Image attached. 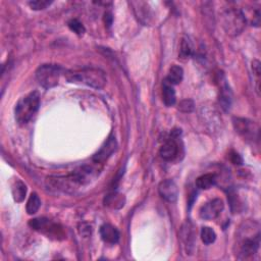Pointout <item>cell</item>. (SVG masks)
<instances>
[{
	"instance_id": "f1b7e54d",
	"label": "cell",
	"mask_w": 261,
	"mask_h": 261,
	"mask_svg": "<svg viewBox=\"0 0 261 261\" xmlns=\"http://www.w3.org/2000/svg\"><path fill=\"white\" fill-rule=\"evenodd\" d=\"M104 22L107 27H110L113 25V16L110 13H105L104 14Z\"/></svg>"
},
{
	"instance_id": "d4e9b609",
	"label": "cell",
	"mask_w": 261,
	"mask_h": 261,
	"mask_svg": "<svg viewBox=\"0 0 261 261\" xmlns=\"http://www.w3.org/2000/svg\"><path fill=\"white\" fill-rule=\"evenodd\" d=\"M195 108V104H194V101L191 99H186V100H183V101H180L179 104V110L182 113H185V114H189V113H192L193 110Z\"/></svg>"
},
{
	"instance_id": "277c9868",
	"label": "cell",
	"mask_w": 261,
	"mask_h": 261,
	"mask_svg": "<svg viewBox=\"0 0 261 261\" xmlns=\"http://www.w3.org/2000/svg\"><path fill=\"white\" fill-rule=\"evenodd\" d=\"M222 24L228 35L238 36L243 32L246 19L241 9L229 7L222 14Z\"/></svg>"
},
{
	"instance_id": "7c38bea8",
	"label": "cell",
	"mask_w": 261,
	"mask_h": 261,
	"mask_svg": "<svg viewBox=\"0 0 261 261\" xmlns=\"http://www.w3.org/2000/svg\"><path fill=\"white\" fill-rule=\"evenodd\" d=\"M178 133L176 134L174 132V136L168 138L162 148H160V155H162L163 159H164L165 162H172L179 154V144L176 140Z\"/></svg>"
},
{
	"instance_id": "cb8c5ba5",
	"label": "cell",
	"mask_w": 261,
	"mask_h": 261,
	"mask_svg": "<svg viewBox=\"0 0 261 261\" xmlns=\"http://www.w3.org/2000/svg\"><path fill=\"white\" fill-rule=\"evenodd\" d=\"M67 25H68V28L71 29L74 33H76L79 36L84 35V33L86 31L83 24L80 21H78V19H76V18L71 19V21L67 23Z\"/></svg>"
},
{
	"instance_id": "d6986e66",
	"label": "cell",
	"mask_w": 261,
	"mask_h": 261,
	"mask_svg": "<svg viewBox=\"0 0 261 261\" xmlns=\"http://www.w3.org/2000/svg\"><path fill=\"white\" fill-rule=\"evenodd\" d=\"M184 77V71L183 68L179 65H173L169 68V72L167 75L166 80L168 82L172 83L173 85H177L182 82Z\"/></svg>"
},
{
	"instance_id": "ffe728a7",
	"label": "cell",
	"mask_w": 261,
	"mask_h": 261,
	"mask_svg": "<svg viewBox=\"0 0 261 261\" xmlns=\"http://www.w3.org/2000/svg\"><path fill=\"white\" fill-rule=\"evenodd\" d=\"M40 206H41V200H40L39 196L36 193H32L27 202V206H26L27 213L30 215L35 214L39 210Z\"/></svg>"
},
{
	"instance_id": "83f0119b",
	"label": "cell",
	"mask_w": 261,
	"mask_h": 261,
	"mask_svg": "<svg viewBox=\"0 0 261 261\" xmlns=\"http://www.w3.org/2000/svg\"><path fill=\"white\" fill-rule=\"evenodd\" d=\"M230 160H232V163L235 164H242L243 163V159L241 157L238 153L233 152L230 154Z\"/></svg>"
},
{
	"instance_id": "2e32d148",
	"label": "cell",
	"mask_w": 261,
	"mask_h": 261,
	"mask_svg": "<svg viewBox=\"0 0 261 261\" xmlns=\"http://www.w3.org/2000/svg\"><path fill=\"white\" fill-rule=\"evenodd\" d=\"M193 226L191 223H187L183 226L182 228V232H180V238H182L183 242L185 243V245L190 248L193 247L194 245V241H195V232L193 229Z\"/></svg>"
},
{
	"instance_id": "44dd1931",
	"label": "cell",
	"mask_w": 261,
	"mask_h": 261,
	"mask_svg": "<svg viewBox=\"0 0 261 261\" xmlns=\"http://www.w3.org/2000/svg\"><path fill=\"white\" fill-rule=\"evenodd\" d=\"M193 54V44L188 37H184L180 43V50H179V57L180 58H188Z\"/></svg>"
},
{
	"instance_id": "3957f363",
	"label": "cell",
	"mask_w": 261,
	"mask_h": 261,
	"mask_svg": "<svg viewBox=\"0 0 261 261\" xmlns=\"http://www.w3.org/2000/svg\"><path fill=\"white\" fill-rule=\"evenodd\" d=\"M40 106V95L38 92H32L22 98L17 102L15 114L18 124L26 125L37 114Z\"/></svg>"
},
{
	"instance_id": "9c48e42d",
	"label": "cell",
	"mask_w": 261,
	"mask_h": 261,
	"mask_svg": "<svg viewBox=\"0 0 261 261\" xmlns=\"http://www.w3.org/2000/svg\"><path fill=\"white\" fill-rule=\"evenodd\" d=\"M225 204L222 199L216 198L212 200V201L207 202L200 209V217L203 219H214L216 218L220 212L224 210Z\"/></svg>"
},
{
	"instance_id": "7402d4cb",
	"label": "cell",
	"mask_w": 261,
	"mask_h": 261,
	"mask_svg": "<svg viewBox=\"0 0 261 261\" xmlns=\"http://www.w3.org/2000/svg\"><path fill=\"white\" fill-rule=\"evenodd\" d=\"M124 197L123 195H119V194H116V193H114L112 195H108L105 199V205L107 206H110L113 208H118L119 207H123L124 206Z\"/></svg>"
},
{
	"instance_id": "7a4b0ae2",
	"label": "cell",
	"mask_w": 261,
	"mask_h": 261,
	"mask_svg": "<svg viewBox=\"0 0 261 261\" xmlns=\"http://www.w3.org/2000/svg\"><path fill=\"white\" fill-rule=\"evenodd\" d=\"M65 77L68 82L84 84L94 89H101L106 84L105 73L96 67H84L81 69L65 71Z\"/></svg>"
},
{
	"instance_id": "ba28073f",
	"label": "cell",
	"mask_w": 261,
	"mask_h": 261,
	"mask_svg": "<svg viewBox=\"0 0 261 261\" xmlns=\"http://www.w3.org/2000/svg\"><path fill=\"white\" fill-rule=\"evenodd\" d=\"M29 225L38 232L47 235L48 237H58L62 234V229L58 228L57 225L50 222L47 218H35L30 220Z\"/></svg>"
},
{
	"instance_id": "484cf974",
	"label": "cell",
	"mask_w": 261,
	"mask_h": 261,
	"mask_svg": "<svg viewBox=\"0 0 261 261\" xmlns=\"http://www.w3.org/2000/svg\"><path fill=\"white\" fill-rule=\"evenodd\" d=\"M51 3V1H47V0H36V1H30L29 5L34 11H41V9H45Z\"/></svg>"
},
{
	"instance_id": "4fadbf2b",
	"label": "cell",
	"mask_w": 261,
	"mask_h": 261,
	"mask_svg": "<svg viewBox=\"0 0 261 261\" xmlns=\"http://www.w3.org/2000/svg\"><path fill=\"white\" fill-rule=\"evenodd\" d=\"M116 141L114 136L109 137L104 145L99 149V151L93 156V160L96 163H102L107 160L116 149Z\"/></svg>"
},
{
	"instance_id": "603a6c76",
	"label": "cell",
	"mask_w": 261,
	"mask_h": 261,
	"mask_svg": "<svg viewBox=\"0 0 261 261\" xmlns=\"http://www.w3.org/2000/svg\"><path fill=\"white\" fill-rule=\"evenodd\" d=\"M201 239L204 244L210 245L214 243V241L216 240V234L212 228L203 227L201 229Z\"/></svg>"
},
{
	"instance_id": "8992f818",
	"label": "cell",
	"mask_w": 261,
	"mask_h": 261,
	"mask_svg": "<svg viewBox=\"0 0 261 261\" xmlns=\"http://www.w3.org/2000/svg\"><path fill=\"white\" fill-rule=\"evenodd\" d=\"M47 185L65 193H74L80 187L84 186L75 172L65 177H50L47 179Z\"/></svg>"
},
{
	"instance_id": "ac0fdd59",
	"label": "cell",
	"mask_w": 261,
	"mask_h": 261,
	"mask_svg": "<svg viewBox=\"0 0 261 261\" xmlns=\"http://www.w3.org/2000/svg\"><path fill=\"white\" fill-rule=\"evenodd\" d=\"M12 192L16 202H23L27 194V186L22 182V180L17 179L13 186Z\"/></svg>"
},
{
	"instance_id": "8fae6325",
	"label": "cell",
	"mask_w": 261,
	"mask_h": 261,
	"mask_svg": "<svg viewBox=\"0 0 261 261\" xmlns=\"http://www.w3.org/2000/svg\"><path fill=\"white\" fill-rule=\"evenodd\" d=\"M158 192L165 201L176 202L179 196V190L173 179H164L158 186Z\"/></svg>"
},
{
	"instance_id": "4316f807",
	"label": "cell",
	"mask_w": 261,
	"mask_h": 261,
	"mask_svg": "<svg viewBox=\"0 0 261 261\" xmlns=\"http://www.w3.org/2000/svg\"><path fill=\"white\" fill-rule=\"evenodd\" d=\"M252 69H253V74L257 78L256 79V91L259 94V84H260V74H261V71H260V63L258 62V60H254V62L252 63Z\"/></svg>"
},
{
	"instance_id": "9a60e30c",
	"label": "cell",
	"mask_w": 261,
	"mask_h": 261,
	"mask_svg": "<svg viewBox=\"0 0 261 261\" xmlns=\"http://www.w3.org/2000/svg\"><path fill=\"white\" fill-rule=\"evenodd\" d=\"M163 102L166 106H173L177 101V96L174 85L165 79L163 82Z\"/></svg>"
},
{
	"instance_id": "e0dca14e",
	"label": "cell",
	"mask_w": 261,
	"mask_h": 261,
	"mask_svg": "<svg viewBox=\"0 0 261 261\" xmlns=\"http://www.w3.org/2000/svg\"><path fill=\"white\" fill-rule=\"evenodd\" d=\"M216 184V176L214 174H205L196 179L197 188L201 190H208Z\"/></svg>"
},
{
	"instance_id": "6da1fadb",
	"label": "cell",
	"mask_w": 261,
	"mask_h": 261,
	"mask_svg": "<svg viewBox=\"0 0 261 261\" xmlns=\"http://www.w3.org/2000/svg\"><path fill=\"white\" fill-rule=\"evenodd\" d=\"M260 228L255 222H247L240 228L237 236V257L241 260L252 258L259 249Z\"/></svg>"
},
{
	"instance_id": "5bb4252c",
	"label": "cell",
	"mask_w": 261,
	"mask_h": 261,
	"mask_svg": "<svg viewBox=\"0 0 261 261\" xmlns=\"http://www.w3.org/2000/svg\"><path fill=\"white\" fill-rule=\"evenodd\" d=\"M100 236L102 240L107 244L114 245L119 240V232L118 229L109 224H104L100 228Z\"/></svg>"
},
{
	"instance_id": "30bf717a",
	"label": "cell",
	"mask_w": 261,
	"mask_h": 261,
	"mask_svg": "<svg viewBox=\"0 0 261 261\" xmlns=\"http://www.w3.org/2000/svg\"><path fill=\"white\" fill-rule=\"evenodd\" d=\"M219 104L222 106V108L225 112H228L232 105V100H233V93L232 90H230L228 84L227 83V80L224 75H220L219 77Z\"/></svg>"
},
{
	"instance_id": "52a82bcc",
	"label": "cell",
	"mask_w": 261,
	"mask_h": 261,
	"mask_svg": "<svg viewBox=\"0 0 261 261\" xmlns=\"http://www.w3.org/2000/svg\"><path fill=\"white\" fill-rule=\"evenodd\" d=\"M233 124L236 132L244 139L251 140V141H253L254 139H258L259 128L254 124V122H251L247 118L235 117L233 119Z\"/></svg>"
},
{
	"instance_id": "5b68a950",
	"label": "cell",
	"mask_w": 261,
	"mask_h": 261,
	"mask_svg": "<svg viewBox=\"0 0 261 261\" xmlns=\"http://www.w3.org/2000/svg\"><path fill=\"white\" fill-rule=\"evenodd\" d=\"M65 69L57 65H43L36 71V79L39 84L45 89H51L57 86L59 78Z\"/></svg>"
}]
</instances>
